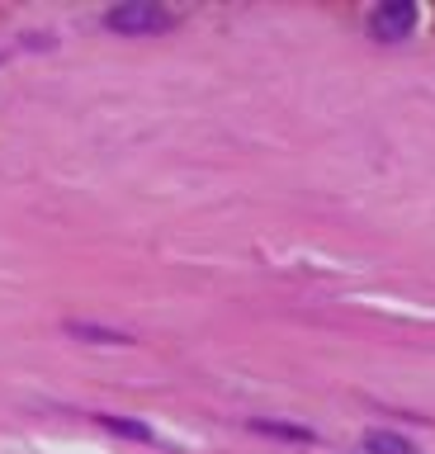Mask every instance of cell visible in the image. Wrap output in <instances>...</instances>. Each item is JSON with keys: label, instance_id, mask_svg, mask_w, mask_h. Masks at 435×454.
<instances>
[{"label": "cell", "instance_id": "3957f363", "mask_svg": "<svg viewBox=\"0 0 435 454\" xmlns=\"http://www.w3.org/2000/svg\"><path fill=\"white\" fill-rule=\"evenodd\" d=\"M66 332L81 340H109V346H133L128 332H114V326H90V322H66Z\"/></svg>", "mask_w": 435, "mask_h": 454}, {"label": "cell", "instance_id": "8992f818", "mask_svg": "<svg viewBox=\"0 0 435 454\" xmlns=\"http://www.w3.org/2000/svg\"><path fill=\"white\" fill-rule=\"evenodd\" d=\"M100 426H109V431H119V435H128V440H151V431L143 421H123V417H100Z\"/></svg>", "mask_w": 435, "mask_h": 454}, {"label": "cell", "instance_id": "5b68a950", "mask_svg": "<svg viewBox=\"0 0 435 454\" xmlns=\"http://www.w3.org/2000/svg\"><path fill=\"white\" fill-rule=\"evenodd\" d=\"M256 431L265 435H279V440H313V431H303V426H284V421H251Z\"/></svg>", "mask_w": 435, "mask_h": 454}, {"label": "cell", "instance_id": "7a4b0ae2", "mask_svg": "<svg viewBox=\"0 0 435 454\" xmlns=\"http://www.w3.org/2000/svg\"><path fill=\"white\" fill-rule=\"evenodd\" d=\"M412 24H416V5H407V0H388V5L369 10V34L378 43L407 38V34H412Z\"/></svg>", "mask_w": 435, "mask_h": 454}, {"label": "cell", "instance_id": "277c9868", "mask_svg": "<svg viewBox=\"0 0 435 454\" xmlns=\"http://www.w3.org/2000/svg\"><path fill=\"white\" fill-rule=\"evenodd\" d=\"M364 450H369V454H416L412 440L388 435V431H369V435H364Z\"/></svg>", "mask_w": 435, "mask_h": 454}, {"label": "cell", "instance_id": "6da1fadb", "mask_svg": "<svg viewBox=\"0 0 435 454\" xmlns=\"http://www.w3.org/2000/svg\"><path fill=\"white\" fill-rule=\"evenodd\" d=\"M175 14L151 5V0H123V5L105 10V28H114V34H128V38H147V34H161V28H171Z\"/></svg>", "mask_w": 435, "mask_h": 454}]
</instances>
